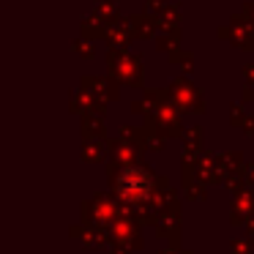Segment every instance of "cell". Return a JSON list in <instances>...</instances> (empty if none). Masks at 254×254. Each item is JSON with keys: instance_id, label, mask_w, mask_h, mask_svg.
<instances>
[{"instance_id": "1", "label": "cell", "mask_w": 254, "mask_h": 254, "mask_svg": "<svg viewBox=\"0 0 254 254\" xmlns=\"http://www.w3.org/2000/svg\"><path fill=\"white\" fill-rule=\"evenodd\" d=\"M118 191L123 194V197H126L128 194V189H134V194L131 197H145V191H148L150 189V181H148V175H145V172H139V170H128V172H123L121 175V181H118Z\"/></svg>"}]
</instances>
